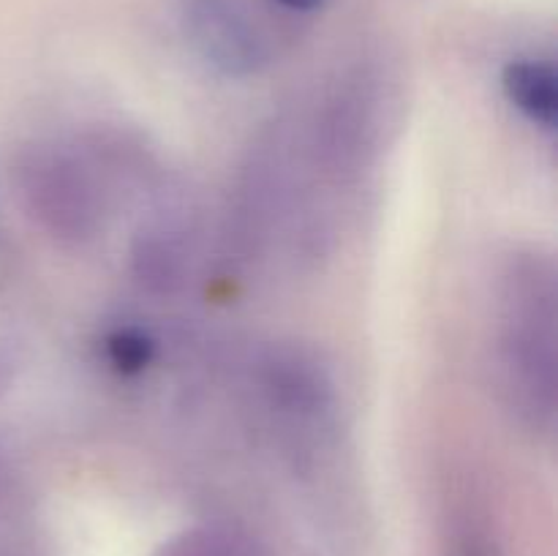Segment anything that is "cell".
Wrapping results in <instances>:
<instances>
[{
    "label": "cell",
    "instance_id": "6da1fadb",
    "mask_svg": "<svg viewBox=\"0 0 558 556\" xmlns=\"http://www.w3.org/2000/svg\"><path fill=\"white\" fill-rule=\"evenodd\" d=\"M185 33L196 52L223 74L243 76L262 63L254 27L229 0H185Z\"/></svg>",
    "mask_w": 558,
    "mask_h": 556
},
{
    "label": "cell",
    "instance_id": "7a4b0ae2",
    "mask_svg": "<svg viewBox=\"0 0 558 556\" xmlns=\"http://www.w3.org/2000/svg\"><path fill=\"white\" fill-rule=\"evenodd\" d=\"M27 196L49 229L63 238H82L93 229V194L71 161L60 156L38 158L27 167Z\"/></svg>",
    "mask_w": 558,
    "mask_h": 556
},
{
    "label": "cell",
    "instance_id": "3957f363",
    "mask_svg": "<svg viewBox=\"0 0 558 556\" xmlns=\"http://www.w3.org/2000/svg\"><path fill=\"white\" fill-rule=\"evenodd\" d=\"M507 98L521 109L532 123L554 131L558 123V76L554 65L539 60H518L505 69L501 76Z\"/></svg>",
    "mask_w": 558,
    "mask_h": 556
},
{
    "label": "cell",
    "instance_id": "277c9868",
    "mask_svg": "<svg viewBox=\"0 0 558 556\" xmlns=\"http://www.w3.org/2000/svg\"><path fill=\"white\" fill-rule=\"evenodd\" d=\"M107 358L123 376L142 374L153 360V341L136 327H120L107 338Z\"/></svg>",
    "mask_w": 558,
    "mask_h": 556
},
{
    "label": "cell",
    "instance_id": "5b68a950",
    "mask_svg": "<svg viewBox=\"0 0 558 556\" xmlns=\"http://www.w3.org/2000/svg\"><path fill=\"white\" fill-rule=\"evenodd\" d=\"M161 556H227L221 545L205 532H191L183 537L172 540L167 548L161 551Z\"/></svg>",
    "mask_w": 558,
    "mask_h": 556
},
{
    "label": "cell",
    "instance_id": "8992f818",
    "mask_svg": "<svg viewBox=\"0 0 558 556\" xmlns=\"http://www.w3.org/2000/svg\"><path fill=\"white\" fill-rule=\"evenodd\" d=\"M278 3H283L287 9H294V11H314L319 9L325 0H278Z\"/></svg>",
    "mask_w": 558,
    "mask_h": 556
}]
</instances>
